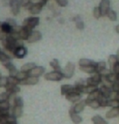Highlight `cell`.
I'll list each match as a JSON object with an SVG mask.
<instances>
[{"mask_svg": "<svg viewBox=\"0 0 119 124\" xmlns=\"http://www.w3.org/2000/svg\"><path fill=\"white\" fill-rule=\"evenodd\" d=\"M46 3V2H45L44 0H41V2L38 3H30L29 6L27 7L26 9L29 11V12L32 14V15H37L39 14L42 10L43 6Z\"/></svg>", "mask_w": 119, "mask_h": 124, "instance_id": "obj_1", "label": "cell"}, {"mask_svg": "<svg viewBox=\"0 0 119 124\" xmlns=\"http://www.w3.org/2000/svg\"><path fill=\"white\" fill-rule=\"evenodd\" d=\"M40 19L38 17H29L24 20L22 26L29 30H32L37 25L39 24Z\"/></svg>", "mask_w": 119, "mask_h": 124, "instance_id": "obj_2", "label": "cell"}, {"mask_svg": "<svg viewBox=\"0 0 119 124\" xmlns=\"http://www.w3.org/2000/svg\"><path fill=\"white\" fill-rule=\"evenodd\" d=\"M44 78L48 81H60V80H62L64 77L62 72L53 71H50V72L46 73L45 76H44Z\"/></svg>", "mask_w": 119, "mask_h": 124, "instance_id": "obj_3", "label": "cell"}, {"mask_svg": "<svg viewBox=\"0 0 119 124\" xmlns=\"http://www.w3.org/2000/svg\"><path fill=\"white\" fill-rule=\"evenodd\" d=\"M102 82V76L99 73H95L93 74L92 76L88 77L86 79V84L88 85H92V86H97L98 87Z\"/></svg>", "mask_w": 119, "mask_h": 124, "instance_id": "obj_4", "label": "cell"}, {"mask_svg": "<svg viewBox=\"0 0 119 124\" xmlns=\"http://www.w3.org/2000/svg\"><path fill=\"white\" fill-rule=\"evenodd\" d=\"M74 69H75V66L74 63L69 62L66 65L64 69L62 70V73L63 75V77L66 79H71L74 73Z\"/></svg>", "mask_w": 119, "mask_h": 124, "instance_id": "obj_5", "label": "cell"}, {"mask_svg": "<svg viewBox=\"0 0 119 124\" xmlns=\"http://www.w3.org/2000/svg\"><path fill=\"white\" fill-rule=\"evenodd\" d=\"M99 8L101 9V16H107L109 10H110V1L109 0H101V3H100Z\"/></svg>", "mask_w": 119, "mask_h": 124, "instance_id": "obj_6", "label": "cell"}, {"mask_svg": "<svg viewBox=\"0 0 119 124\" xmlns=\"http://www.w3.org/2000/svg\"><path fill=\"white\" fill-rule=\"evenodd\" d=\"M65 97H66V99L67 101H69L71 102V103H74V104L77 102H79V101H81V98H82L81 93L77 92L76 90L71 93H69L68 95L65 96Z\"/></svg>", "mask_w": 119, "mask_h": 124, "instance_id": "obj_7", "label": "cell"}, {"mask_svg": "<svg viewBox=\"0 0 119 124\" xmlns=\"http://www.w3.org/2000/svg\"><path fill=\"white\" fill-rule=\"evenodd\" d=\"M9 5H10L11 13L14 16H17L19 12H20V1L19 0H10L9 2Z\"/></svg>", "mask_w": 119, "mask_h": 124, "instance_id": "obj_8", "label": "cell"}, {"mask_svg": "<svg viewBox=\"0 0 119 124\" xmlns=\"http://www.w3.org/2000/svg\"><path fill=\"white\" fill-rule=\"evenodd\" d=\"M28 54V50L26 47H24V46H19L14 50L13 55L14 57L17 58H24Z\"/></svg>", "mask_w": 119, "mask_h": 124, "instance_id": "obj_9", "label": "cell"}, {"mask_svg": "<svg viewBox=\"0 0 119 124\" xmlns=\"http://www.w3.org/2000/svg\"><path fill=\"white\" fill-rule=\"evenodd\" d=\"M86 106H87V101H86V99H85V100H81V101H79V102L75 103L74 106H72L71 108L75 113L79 114L84 109Z\"/></svg>", "mask_w": 119, "mask_h": 124, "instance_id": "obj_10", "label": "cell"}, {"mask_svg": "<svg viewBox=\"0 0 119 124\" xmlns=\"http://www.w3.org/2000/svg\"><path fill=\"white\" fill-rule=\"evenodd\" d=\"M45 67H41V66H37L29 72V76H34V77H38L39 78L40 76H41L45 73Z\"/></svg>", "mask_w": 119, "mask_h": 124, "instance_id": "obj_11", "label": "cell"}, {"mask_svg": "<svg viewBox=\"0 0 119 124\" xmlns=\"http://www.w3.org/2000/svg\"><path fill=\"white\" fill-rule=\"evenodd\" d=\"M69 115H70V118H71V121L73 122L74 124H80L83 122L82 117H81L80 115H79V114L75 113V112L72 109V108L70 109Z\"/></svg>", "mask_w": 119, "mask_h": 124, "instance_id": "obj_12", "label": "cell"}, {"mask_svg": "<svg viewBox=\"0 0 119 124\" xmlns=\"http://www.w3.org/2000/svg\"><path fill=\"white\" fill-rule=\"evenodd\" d=\"M41 38H42V34H41V32L32 31L27 41L29 43H34V42H37V41H40Z\"/></svg>", "mask_w": 119, "mask_h": 124, "instance_id": "obj_13", "label": "cell"}, {"mask_svg": "<svg viewBox=\"0 0 119 124\" xmlns=\"http://www.w3.org/2000/svg\"><path fill=\"white\" fill-rule=\"evenodd\" d=\"M39 82L38 77H34V76H29L27 79H25L24 80L21 81L20 83V85H35Z\"/></svg>", "mask_w": 119, "mask_h": 124, "instance_id": "obj_14", "label": "cell"}, {"mask_svg": "<svg viewBox=\"0 0 119 124\" xmlns=\"http://www.w3.org/2000/svg\"><path fill=\"white\" fill-rule=\"evenodd\" d=\"M3 66L8 70V72H9V75H10V76L15 77L16 76H17V74H18V72H19L18 70L12 63H11V62H7V63L3 64Z\"/></svg>", "mask_w": 119, "mask_h": 124, "instance_id": "obj_15", "label": "cell"}, {"mask_svg": "<svg viewBox=\"0 0 119 124\" xmlns=\"http://www.w3.org/2000/svg\"><path fill=\"white\" fill-rule=\"evenodd\" d=\"M97 62L95 61H92L88 58H81L79 61V66L80 67H88V66H92L97 67Z\"/></svg>", "mask_w": 119, "mask_h": 124, "instance_id": "obj_16", "label": "cell"}, {"mask_svg": "<svg viewBox=\"0 0 119 124\" xmlns=\"http://www.w3.org/2000/svg\"><path fill=\"white\" fill-rule=\"evenodd\" d=\"M75 91V88L74 85H63L61 86V94L62 96H67L69 93Z\"/></svg>", "mask_w": 119, "mask_h": 124, "instance_id": "obj_17", "label": "cell"}, {"mask_svg": "<svg viewBox=\"0 0 119 124\" xmlns=\"http://www.w3.org/2000/svg\"><path fill=\"white\" fill-rule=\"evenodd\" d=\"M32 30H29L22 26L21 30L19 32L20 40H22V41H28V39H29V37L30 36V34L32 33Z\"/></svg>", "mask_w": 119, "mask_h": 124, "instance_id": "obj_18", "label": "cell"}, {"mask_svg": "<svg viewBox=\"0 0 119 124\" xmlns=\"http://www.w3.org/2000/svg\"><path fill=\"white\" fill-rule=\"evenodd\" d=\"M101 97V92H100L99 88L95 91V92L92 93L91 94H89L88 96V97L86 98V101L87 102H89V101H95V100H99V98Z\"/></svg>", "mask_w": 119, "mask_h": 124, "instance_id": "obj_19", "label": "cell"}, {"mask_svg": "<svg viewBox=\"0 0 119 124\" xmlns=\"http://www.w3.org/2000/svg\"><path fill=\"white\" fill-rule=\"evenodd\" d=\"M99 90H100V92H101V94L102 97L109 99V97H110V96H111V93H112L111 88L102 85L99 88Z\"/></svg>", "mask_w": 119, "mask_h": 124, "instance_id": "obj_20", "label": "cell"}, {"mask_svg": "<svg viewBox=\"0 0 119 124\" xmlns=\"http://www.w3.org/2000/svg\"><path fill=\"white\" fill-rule=\"evenodd\" d=\"M118 116H119V107L110 109L105 114L106 118H109V119L116 118V117H118Z\"/></svg>", "mask_w": 119, "mask_h": 124, "instance_id": "obj_21", "label": "cell"}, {"mask_svg": "<svg viewBox=\"0 0 119 124\" xmlns=\"http://www.w3.org/2000/svg\"><path fill=\"white\" fill-rule=\"evenodd\" d=\"M1 31L2 32H3L4 33H6V34H11V32H13V27L11 26V24H9L7 22H3L2 23V26H1Z\"/></svg>", "mask_w": 119, "mask_h": 124, "instance_id": "obj_22", "label": "cell"}, {"mask_svg": "<svg viewBox=\"0 0 119 124\" xmlns=\"http://www.w3.org/2000/svg\"><path fill=\"white\" fill-rule=\"evenodd\" d=\"M11 114L16 118H20L23 114V107L18 106H13L12 113H11Z\"/></svg>", "mask_w": 119, "mask_h": 124, "instance_id": "obj_23", "label": "cell"}, {"mask_svg": "<svg viewBox=\"0 0 119 124\" xmlns=\"http://www.w3.org/2000/svg\"><path fill=\"white\" fill-rule=\"evenodd\" d=\"M6 91L10 94H16L17 93L20 92V88L18 85H6Z\"/></svg>", "mask_w": 119, "mask_h": 124, "instance_id": "obj_24", "label": "cell"}, {"mask_svg": "<svg viewBox=\"0 0 119 124\" xmlns=\"http://www.w3.org/2000/svg\"><path fill=\"white\" fill-rule=\"evenodd\" d=\"M35 67H37V66L34 62H28V63L23 65V66L21 67V68H20V71L26 72V73H29V72L31 71Z\"/></svg>", "mask_w": 119, "mask_h": 124, "instance_id": "obj_25", "label": "cell"}, {"mask_svg": "<svg viewBox=\"0 0 119 124\" xmlns=\"http://www.w3.org/2000/svg\"><path fill=\"white\" fill-rule=\"evenodd\" d=\"M98 88H99V87H97V86H92V85H86L84 86V88H83L82 93H83V94L89 95L92 93L95 92V91H97Z\"/></svg>", "mask_w": 119, "mask_h": 124, "instance_id": "obj_26", "label": "cell"}, {"mask_svg": "<svg viewBox=\"0 0 119 124\" xmlns=\"http://www.w3.org/2000/svg\"><path fill=\"white\" fill-rule=\"evenodd\" d=\"M50 67L54 70V71H60V72L62 71V70L61 68V66H60V64H59V62H58V60L57 59V58H53V59L50 62Z\"/></svg>", "mask_w": 119, "mask_h": 124, "instance_id": "obj_27", "label": "cell"}, {"mask_svg": "<svg viewBox=\"0 0 119 124\" xmlns=\"http://www.w3.org/2000/svg\"><path fill=\"white\" fill-rule=\"evenodd\" d=\"M92 122L93 124H108L106 120L100 115H95L92 118Z\"/></svg>", "mask_w": 119, "mask_h": 124, "instance_id": "obj_28", "label": "cell"}, {"mask_svg": "<svg viewBox=\"0 0 119 124\" xmlns=\"http://www.w3.org/2000/svg\"><path fill=\"white\" fill-rule=\"evenodd\" d=\"M108 62L109 64V67H110V70L113 69V67L115 66V65L118 63V57L115 54H111L109 55V57L108 58Z\"/></svg>", "mask_w": 119, "mask_h": 124, "instance_id": "obj_29", "label": "cell"}, {"mask_svg": "<svg viewBox=\"0 0 119 124\" xmlns=\"http://www.w3.org/2000/svg\"><path fill=\"white\" fill-rule=\"evenodd\" d=\"M79 69L82 71L85 72L87 74H95L97 73V70H96V67H92V66H88V67H80Z\"/></svg>", "mask_w": 119, "mask_h": 124, "instance_id": "obj_30", "label": "cell"}, {"mask_svg": "<svg viewBox=\"0 0 119 124\" xmlns=\"http://www.w3.org/2000/svg\"><path fill=\"white\" fill-rule=\"evenodd\" d=\"M0 62L3 63V65L7 63V62H11V57L7 53L0 50Z\"/></svg>", "mask_w": 119, "mask_h": 124, "instance_id": "obj_31", "label": "cell"}, {"mask_svg": "<svg viewBox=\"0 0 119 124\" xmlns=\"http://www.w3.org/2000/svg\"><path fill=\"white\" fill-rule=\"evenodd\" d=\"M87 106L93 109H97L101 107V104H100L99 101L95 100V101H92L87 102Z\"/></svg>", "mask_w": 119, "mask_h": 124, "instance_id": "obj_32", "label": "cell"}, {"mask_svg": "<svg viewBox=\"0 0 119 124\" xmlns=\"http://www.w3.org/2000/svg\"><path fill=\"white\" fill-rule=\"evenodd\" d=\"M29 76V73H26V72H24V71H19L18 72V74H17V76H15V78L18 79L19 81H20V83L21 81L23 80H24L25 79H27L28 77Z\"/></svg>", "mask_w": 119, "mask_h": 124, "instance_id": "obj_33", "label": "cell"}, {"mask_svg": "<svg viewBox=\"0 0 119 124\" xmlns=\"http://www.w3.org/2000/svg\"><path fill=\"white\" fill-rule=\"evenodd\" d=\"M11 94L8 92H4L0 93V102H3V101H9L10 99Z\"/></svg>", "mask_w": 119, "mask_h": 124, "instance_id": "obj_34", "label": "cell"}, {"mask_svg": "<svg viewBox=\"0 0 119 124\" xmlns=\"http://www.w3.org/2000/svg\"><path fill=\"white\" fill-rule=\"evenodd\" d=\"M20 84V81L15 77L8 76L7 77V85H18Z\"/></svg>", "mask_w": 119, "mask_h": 124, "instance_id": "obj_35", "label": "cell"}, {"mask_svg": "<svg viewBox=\"0 0 119 124\" xmlns=\"http://www.w3.org/2000/svg\"><path fill=\"white\" fill-rule=\"evenodd\" d=\"M106 69V62H104V61H101V62H97V67H96V70H97V72L99 73L100 71H103V70Z\"/></svg>", "mask_w": 119, "mask_h": 124, "instance_id": "obj_36", "label": "cell"}, {"mask_svg": "<svg viewBox=\"0 0 119 124\" xmlns=\"http://www.w3.org/2000/svg\"><path fill=\"white\" fill-rule=\"evenodd\" d=\"M13 106H18L24 107V100H23V98L21 97L16 96V97L15 98V101H14Z\"/></svg>", "mask_w": 119, "mask_h": 124, "instance_id": "obj_37", "label": "cell"}, {"mask_svg": "<svg viewBox=\"0 0 119 124\" xmlns=\"http://www.w3.org/2000/svg\"><path fill=\"white\" fill-rule=\"evenodd\" d=\"M109 100L108 98H105L104 97H101L99 98V102L101 104V107H108V104H109Z\"/></svg>", "mask_w": 119, "mask_h": 124, "instance_id": "obj_38", "label": "cell"}, {"mask_svg": "<svg viewBox=\"0 0 119 124\" xmlns=\"http://www.w3.org/2000/svg\"><path fill=\"white\" fill-rule=\"evenodd\" d=\"M101 84H102V85L105 86V87H108L109 88H111L112 86H113V83H111V82L109 80L108 77H102Z\"/></svg>", "mask_w": 119, "mask_h": 124, "instance_id": "obj_39", "label": "cell"}, {"mask_svg": "<svg viewBox=\"0 0 119 124\" xmlns=\"http://www.w3.org/2000/svg\"><path fill=\"white\" fill-rule=\"evenodd\" d=\"M109 107H111V108H117V107H119V100H109V104H108Z\"/></svg>", "mask_w": 119, "mask_h": 124, "instance_id": "obj_40", "label": "cell"}, {"mask_svg": "<svg viewBox=\"0 0 119 124\" xmlns=\"http://www.w3.org/2000/svg\"><path fill=\"white\" fill-rule=\"evenodd\" d=\"M107 16H108L109 20H112V21H116V20H117V13L113 10H111V9H110L109 11L108 12V15H107Z\"/></svg>", "mask_w": 119, "mask_h": 124, "instance_id": "obj_41", "label": "cell"}, {"mask_svg": "<svg viewBox=\"0 0 119 124\" xmlns=\"http://www.w3.org/2000/svg\"><path fill=\"white\" fill-rule=\"evenodd\" d=\"M108 79H109V80L111 82V83H115V82H118L119 80V77L118 75H116V74H114L112 72V74L110 75V76H108Z\"/></svg>", "mask_w": 119, "mask_h": 124, "instance_id": "obj_42", "label": "cell"}, {"mask_svg": "<svg viewBox=\"0 0 119 124\" xmlns=\"http://www.w3.org/2000/svg\"><path fill=\"white\" fill-rule=\"evenodd\" d=\"M93 16L96 19H99L101 16V9H100L99 7H96L94 8V10H93Z\"/></svg>", "mask_w": 119, "mask_h": 124, "instance_id": "obj_43", "label": "cell"}, {"mask_svg": "<svg viewBox=\"0 0 119 124\" xmlns=\"http://www.w3.org/2000/svg\"><path fill=\"white\" fill-rule=\"evenodd\" d=\"M99 74L101 75L102 77H108L109 76H110V75L112 74V71L110 69H107L106 68V69L103 70V71H100Z\"/></svg>", "mask_w": 119, "mask_h": 124, "instance_id": "obj_44", "label": "cell"}, {"mask_svg": "<svg viewBox=\"0 0 119 124\" xmlns=\"http://www.w3.org/2000/svg\"><path fill=\"white\" fill-rule=\"evenodd\" d=\"M7 84V77L5 76L0 77V88L6 87Z\"/></svg>", "mask_w": 119, "mask_h": 124, "instance_id": "obj_45", "label": "cell"}, {"mask_svg": "<svg viewBox=\"0 0 119 124\" xmlns=\"http://www.w3.org/2000/svg\"><path fill=\"white\" fill-rule=\"evenodd\" d=\"M112 92L113 93H118L119 92V81L115 82V83L113 84V86L111 88Z\"/></svg>", "mask_w": 119, "mask_h": 124, "instance_id": "obj_46", "label": "cell"}, {"mask_svg": "<svg viewBox=\"0 0 119 124\" xmlns=\"http://www.w3.org/2000/svg\"><path fill=\"white\" fill-rule=\"evenodd\" d=\"M31 2H32V0H20V5H21V7H23V8H26L31 3Z\"/></svg>", "mask_w": 119, "mask_h": 124, "instance_id": "obj_47", "label": "cell"}, {"mask_svg": "<svg viewBox=\"0 0 119 124\" xmlns=\"http://www.w3.org/2000/svg\"><path fill=\"white\" fill-rule=\"evenodd\" d=\"M56 2H57V3L60 7H66L68 4V1L67 0H56Z\"/></svg>", "mask_w": 119, "mask_h": 124, "instance_id": "obj_48", "label": "cell"}, {"mask_svg": "<svg viewBox=\"0 0 119 124\" xmlns=\"http://www.w3.org/2000/svg\"><path fill=\"white\" fill-rule=\"evenodd\" d=\"M111 71H112L113 73L119 76V62H118V63H117L115 66L113 67V69H112Z\"/></svg>", "mask_w": 119, "mask_h": 124, "instance_id": "obj_49", "label": "cell"}, {"mask_svg": "<svg viewBox=\"0 0 119 124\" xmlns=\"http://www.w3.org/2000/svg\"><path fill=\"white\" fill-rule=\"evenodd\" d=\"M76 28L79 30L83 29V28H84V24H83V22L81 20L76 22Z\"/></svg>", "mask_w": 119, "mask_h": 124, "instance_id": "obj_50", "label": "cell"}, {"mask_svg": "<svg viewBox=\"0 0 119 124\" xmlns=\"http://www.w3.org/2000/svg\"><path fill=\"white\" fill-rule=\"evenodd\" d=\"M6 22H7L8 24H11L13 28H15V26H17V24H16L15 20H13V19H7V20H6Z\"/></svg>", "mask_w": 119, "mask_h": 124, "instance_id": "obj_51", "label": "cell"}, {"mask_svg": "<svg viewBox=\"0 0 119 124\" xmlns=\"http://www.w3.org/2000/svg\"><path fill=\"white\" fill-rule=\"evenodd\" d=\"M7 34H6V33H4L3 32L0 31V41H3V40H5L7 38Z\"/></svg>", "mask_w": 119, "mask_h": 124, "instance_id": "obj_52", "label": "cell"}, {"mask_svg": "<svg viewBox=\"0 0 119 124\" xmlns=\"http://www.w3.org/2000/svg\"><path fill=\"white\" fill-rule=\"evenodd\" d=\"M6 124H17V122H16V121H14V122H9V123H6Z\"/></svg>", "mask_w": 119, "mask_h": 124, "instance_id": "obj_53", "label": "cell"}, {"mask_svg": "<svg viewBox=\"0 0 119 124\" xmlns=\"http://www.w3.org/2000/svg\"><path fill=\"white\" fill-rule=\"evenodd\" d=\"M115 29H116V32H118V33H119V24L117 25L116 28H115Z\"/></svg>", "mask_w": 119, "mask_h": 124, "instance_id": "obj_54", "label": "cell"}, {"mask_svg": "<svg viewBox=\"0 0 119 124\" xmlns=\"http://www.w3.org/2000/svg\"><path fill=\"white\" fill-rule=\"evenodd\" d=\"M117 57H118V62H119V49L118 50V51H117Z\"/></svg>", "mask_w": 119, "mask_h": 124, "instance_id": "obj_55", "label": "cell"}, {"mask_svg": "<svg viewBox=\"0 0 119 124\" xmlns=\"http://www.w3.org/2000/svg\"><path fill=\"white\" fill-rule=\"evenodd\" d=\"M1 26H2V22H0V28H1Z\"/></svg>", "mask_w": 119, "mask_h": 124, "instance_id": "obj_56", "label": "cell"}, {"mask_svg": "<svg viewBox=\"0 0 119 124\" xmlns=\"http://www.w3.org/2000/svg\"><path fill=\"white\" fill-rule=\"evenodd\" d=\"M44 1H45V2H46V3H47V1H49V0H44Z\"/></svg>", "mask_w": 119, "mask_h": 124, "instance_id": "obj_57", "label": "cell"}]
</instances>
